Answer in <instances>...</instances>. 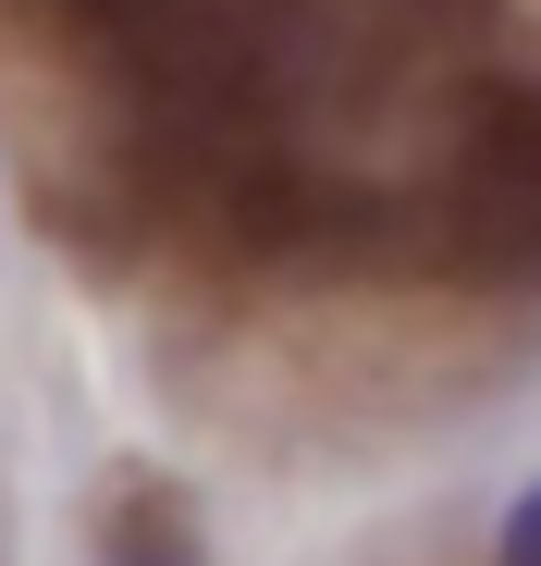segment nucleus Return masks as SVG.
Instances as JSON below:
<instances>
[{"instance_id":"7ed1b4c3","label":"nucleus","mask_w":541,"mask_h":566,"mask_svg":"<svg viewBox=\"0 0 541 566\" xmlns=\"http://www.w3.org/2000/svg\"><path fill=\"white\" fill-rule=\"evenodd\" d=\"M99 554H112V566H198V517H185V493H172V481H124Z\"/></svg>"},{"instance_id":"f257e3e1","label":"nucleus","mask_w":541,"mask_h":566,"mask_svg":"<svg viewBox=\"0 0 541 566\" xmlns=\"http://www.w3.org/2000/svg\"><path fill=\"white\" fill-rule=\"evenodd\" d=\"M50 13L74 38H99L124 74H136V99L222 160V136L258 124L270 99V74H284V38L308 0H50Z\"/></svg>"},{"instance_id":"20e7f679","label":"nucleus","mask_w":541,"mask_h":566,"mask_svg":"<svg viewBox=\"0 0 541 566\" xmlns=\"http://www.w3.org/2000/svg\"><path fill=\"white\" fill-rule=\"evenodd\" d=\"M505 566H541V493H529V505L505 517Z\"/></svg>"},{"instance_id":"f03ea898","label":"nucleus","mask_w":541,"mask_h":566,"mask_svg":"<svg viewBox=\"0 0 541 566\" xmlns=\"http://www.w3.org/2000/svg\"><path fill=\"white\" fill-rule=\"evenodd\" d=\"M456 234L505 271H541V86H480L456 124Z\"/></svg>"}]
</instances>
